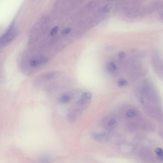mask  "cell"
<instances>
[{
	"mask_svg": "<svg viewBox=\"0 0 163 163\" xmlns=\"http://www.w3.org/2000/svg\"><path fill=\"white\" fill-rule=\"evenodd\" d=\"M163 23V1H155L148 3V17L152 16Z\"/></svg>",
	"mask_w": 163,
	"mask_h": 163,
	"instance_id": "2",
	"label": "cell"
},
{
	"mask_svg": "<svg viewBox=\"0 0 163 163\" xmlns=\"http://www.w3.org/2000/svg\"><path fill=\"white\" fill-rule=\"evenodd\" d=\"M142 97L140 101L146 108L149 114L159 118L162 115L159 105V98L157 92L153 85L146 80L142 84L141 88Z\"/></svg>",
	"mask_w": 163,
	"mask_h": 163,
	"instance_id": "1",
	"label": "cell"
},
{
	"mask_svg": "<svg viewBox=\"0 0 163 163\" xmlns=\"http://www.w3.org/2000/svg\"><path fill=\"white\" fill-rule=\"evenodd\" d=\"M125 53L123 52H121L119 56L121 57H123L125 56Z\"/></svg>",
	"mask_w": 163,
	"mask_h": 163,
	"instance_id": "16",
	"label": "cell"
},
{
	"mask_svg": "<svg viewBox=\"0 0 163 163\" xmlns=\"http://www.w3.org/2000/svg\"><path fill=\"white\" fill-rule=\"evenodd\" d=\"M152 66L156 73L163 79V60L159 53L154 52L152 57Z\"/></svg>",
	"mask_w": 163,
	"mask_h": 163,
	"instance_id": "3",
	"label": "cell"
},
{
	"mask_svg": "<svg viewBox=\"0 0 163 163\" xmlns=\"http://www.w3.org/2000/svg\"><path fill=\"white\" fill-rule=\"evenodd\" d=\"M58 73L56 72H52L44 74L40 76L35 81V84L36 86H40L44 83L48 82L57 77Z\"/></svg>",
	"mask_w": 163,
	"mask_h": 163,
	"instance_id": "4",
	"label": "cell"
},
{
	"mask_svg": "<svg viewBox=\"0 0 163 163\" xmlns=\"http://www.w3.org/2000/svg\"><path fill=\"white\" fill-rule=\"evenodd\" d=\"M116 123V120H115L112 119L110 120L108 123V125L109 126H112L114 125Z\"/></svg>",
	"mask_w": 163,
	"mask_h": 163,
	"instance_id": "15",
	"label": "cell"
},
{
	"mask_svg": "<svg viewBox=\"0 0 163 163\" xmlns=\"http://www.w3.org/2000/svg\"><path fill=\"white\" fill-rule=\"evenodd\" d=\"M160 133H161L162 138L163 139V128H162V129L161 130Z\"/></svg>",
	"mask_w": 163,
	"mask_h": 163,
	"instance_id": "17",
	"label": "cell"
},
{
	"mask_svg": "<svg viewBox=\"0 0 163 163\" xmlns=\"http://www.w3.org/2000/svg\"><path fill=\"white\" fill-rule=\"evenodd\" d=\"M48 60L46 57H43L38 59L32 60L29 63V65L31 67H35L45 65L48 62Z\"/></svg>",
	"mask_w": 163,
	"mask_h": 163,
	"instance_id": "7",
	"label": "cell"
},
{
	"mask_svg": "<svg viewBox=\"0 0 163 163\" xmlns=\"http://www.w3.org/2000/svg\"><path fill=\"white\" fill-rule=\"evenodd\" d=\"M71 30V29L70 28H68L63 30L62 33L63 35H66L69 34Z\"/></svg>",
	"mask_w": 163,
	"mask_h": 163,
	"instance_id": "14",
	"label": "cell"
},
{
	"mask_svg": "<svg viewBox=\"0 0 163 163\" xmlns=\"http://www.w3.org/2000/svg\"><path fill=\"white\" fill-rule=\"evenodd\" d=\"M137 114L138 113L137 111L133 109H131L127 112L126 115L129 118H132L136 116Z\"/></svg>",
	"mask_w": 163,
	"mask_h": 163,
	"instance_id": "10",
	"label": "cell"
},
{
	"mask_svg": "<svg viewBox=\"0 0 163 163\" xmlns=\"http://www.w3.org/2000/svg\"><path fill=\"white\" fill-rule=\"evenodd\" d=\"M71 99L69 95L67 94H63L59 98L58 101L61 103L65 104L69 103Z\"/></svg>",
	"mask_w": 163,
	"mask_h": 163,
	"instance_id": "8",
	"label": "cell"
},
{
	"mask_svg": "<svg viewBox=\"0 0 163 163\" xmlns=\"http://www.w3.org/2000/svg\"><path fill=\"white\" fill-rule=\"evenodd\" d=\"M139 156L144 161L151 162L155 160V156L152 151L147 148H142L139 151Z\"/></svg>",
	"mask_w": 163,
	"mask_h": 163,
	"instance_id": "5",
	"label": "cell"
},
{
	"mask_svg": "<svg viewBox=\"0 0 163 163\" xmlns=\"http://www.w3.org/2000/svg\"><path fill=\"white\" fill-rule=\"evenodd\" d=\"M59 29L58 26H57L54 27L51 32L50 35L52 36L55 35L57 33Z\"/></svg>",
	"mask_w": 163,
	"mask_h": 163,
	"instance_id": "13",
	"label": "cell"
},
{
	"mask_svg": "<svg viewBox=\"0 0 163 163\" xmlns=\"http://www.w3.org/2000/svg\"><path fill=\"white\" fill-rule=\"evenodd\" d=\"M17 34V30L14 29L12 32L7 37L2 40H0L1 46L6 45L12 41L14 39Z\"/></svg>",
	"mask_w": 163,
	"mask_h": 163,
	"instance_id": "6",
	"label": "cell"
},
{
	"mask_svg": "<svg viewBox=\"0 0 163 163\" xmlns=\"http://www.w3.org/2000/svg\"><path fill=\"white\" fill-rule=\"evenodd\" d=\"M117 84L119 87H122L128 84L127 81L123 79H120L117 81Z\"/></svg>",
	"mask_w": 163,
	"mask_h": 163,
	"instance_id": "11",
	"label": "cell"
},
{
	"mask_svg": "<svg viewBox=\"0 0 163 163\" xmlns=\"http://www.w3.org/2000/svg\"><path fill=\"white\" fill-rule=\"evenodd\" d=\"M108 69L111 71H114L117 70V67L113 63H110L108 65Z\"/></svg>",
	"mask_w": 163,
	"mask_h": 163,
	"instance_id": "12",
	"label": "cell"
},
{
	"mask_svg": "<svg viewBox=\"0 0 163 163\" xmlns=\"http://www.w3.org/2000/svg\"><path fill=\"white\" fill-rule=\"evenodd\" d=\"M155 152L158 160L163 162V149L160 148H157L155 149Z\"/></svg>",
	"mask_w": 163,
	"mask_h": 163,
	"instance_id": "9",
	"label": "cell"
}]
</instances>
